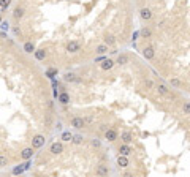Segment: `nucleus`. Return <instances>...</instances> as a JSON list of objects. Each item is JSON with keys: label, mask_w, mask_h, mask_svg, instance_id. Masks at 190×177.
<instances>
[{"label": "nucleus", "mask_w": 190, "mask_h": 177, "mask_svg": "<svg viewBox=\"0 0 190 177\" xmlns=\"http://www.w3.org/2000/svg\"><path fill=\"white\" fill-rule=\"evenodd\" d=\"M105 138L110 141V142H113V141H116L117 139V131L116 130H113V128H110L108 131H105Z\"/></svg>", "instance_id": "39448f33"}, {"label": "nucleus", "mask_w": 190, "mask_h": 177, "mask_svg": "<svg viewBox=\"0 0 190 177\" xmlns=\"http://www.w3.org/2000/svg\"><path fill=\"white\" fill-rule=\"evenodd\" d=\"M108 174H110V169H108V166L106 165H98V168H97V175L98 177H106Z\"/></svg>", "instance_id": "423d86ee"}, {"label": "nucleus", "mask_w": 190, "mask_h": 177, "mask_svg": "<svg viewBox=\"0 0 190 177\" xmlns=\"http://www.w3.org/2000/svg\"><path fill=\"white\" fill-rule=\"evenodd\" d=\"M13 16H15V19H21L24 16V10L22 8H15V11H13Z\"/></svg>", "instance_id": "f3484780"}, {"label": "nucleus", "mask_w": 190, "mask_h": 177, "mask_svg": "<svg viewBox=\"0 0 190 177\" xmlns=\"http://www.w3.org/2000/svg\"><path fill=\"white\" fill-rule=\"evenodd\" d=\"M97 52H98V54H105V52H108V44H100V46L97 48Z\"/></svg>", "instance_id": "4be33fe9"}, {"label": "nucleus", "mask_w": 190, "mask_h": 177, "mask_svg": "<svg viewBox=\"0 0 190 177\" xmlns=\"http://www.w3.org/2000/svg\"><path fill=\"white\" fill-rule=\"evenodd\" d=\"M124 177H132V174H130V172H127V174H125Z\"/></svg>", "instance_id": "2f4dec72"}, {"label": "nucleus", "mask_w": 190, "mask_h": 177, "mask_svg": "<svg viewBox=\"0 0 190 177\" xmlns=\"http://www.w3.org/2000/svg\"><path fill=\"white\" fill-rule=\"evenodd\" d=\"M81 49V44L78 41H70L68 44H67V51L68 52H78Z\"/></svg>", "instance_id": "6e6552de"}, {"label": "nucleus", "mask_w": 190, "mask_h": 177, "mask_svg": "<svg viewBox=\"0 0 190 177\" xmlns=\"http://www.w3.org/2000/svg\"><path fill=\"white\" fill-rule=\"evenodd\" d=\"M54 74H57V70H49V71H48V76H49V78H52Z\"/></svg>", "instance_id": "c85d7f7f"}, {"label": "nucleus", "mask_w": 190, "mask_h": 177, "mask_svg": "<svg viewBox=\"0 0 190 177\" xmlns=\"http://www.w3.org/2000/svg\"><path fill=\"white\" fill-rule=\"evenodd\" d=\"M119 152H120V155H125V157H127V155L132 154V149L128 147V144H124V145L119 147Z\"/></svg>", "instance_id": "f8f14e48"}, {"label": "nucleus", "mask_w": 190, "mask_h": 177, "mask_svg": "<svg viewBox=\"0 0 190 177\" xmlns=\"http://www.w3.org/2000/svg\"><path fill=\"white\" fill-rule=\"evenodd\" d=\"M141 35H143L144 38H149V36H151V30H149V29H143V30H141Z\"/></svg>", "instance_id": "bb28decb"}, {"label": "nucleus", "mask_w": 190, "mask_h": 177, "mask_svg": "<svg viewBox=\"0 0 190 177\" xmlns=\"http://www.w3.org/2000/svg\"><path fill=\"white\" fill-rule=\"evenodd\" d=\"M140 16H141V19L149 21V19L152 18V11L149 10V8H141V10H140Z\"/></svg>", "instance_id": "0eeeda50"}, {"label": "nucleus", "mask_w": 190, "mask_h": 177, "mask_svg": "<svg viewBox=\"0 0 190 177\" xmlns=\"http://www.w3.org/2000/svg\"><path fill=\"white\" fill-rule=\"evenodd\" d=\"M59 101L62 103V104H67L70 101V97H68V93H65V92H62L60 95H59Z\"/></svg>", "instance_id": "2eb2a0df"}, {"label": "nucleus", "mask_w": 190, "mask_h": 177, "mask_svg": "<svg viewBox=\"0 0 190 177\" xmlns=\"http://www.w3.org/2000/svg\"><path fill=\"white\" fill-rule=\"evenodd\" d=\"M117 165H119L120 168H127V166L130 165V161H128V158H127L125 155H119V157H117Z\"/></svg>", "instance_id": "9d476101"}, {"label": "nucleus", "mask_w": 190, "mask_h": 177, "mask_svg": "<svg viewBox=\"0 0 190 177\" xmlns=\"http://www.w3.org/2000/svg\"><path fill=\"white\" fill-rule=\"evenodd\" d=\"M182 112H184V114H187V116L190 114V103H185V104H184V107H182Z\"/></svg>", "instance_id": "393cba45"}, {"label": "nucleus", "mask_w": 190, "mask_h": 177, "mask_svg": "<svg viewBox=\"0 0 190 177\" xmlns=\"http://www.w3.org/2000/svg\"><path fill=\"white\" fill-rule=\"evenodd\" d=\"M11 3V0H2V6H0V10L2 11H5L6 8H8V5Z\"/></svg>", "instance_id": "5701e85b"}, {"label": "nucleus", "mask_w": 190, "mask_h": 177, "mask_svg": "<svg viewBox=\"0 0 190 177\" xmlns=\"http://www.w3.org/2000/svg\"><path fill=\"white\" fill-rule=\"evenodd\" d=\"M158 92H160L162 95H168V89H166L165 86H162V84L158 86Z\"/></svg>", "instance_id": "b1692460"}, {"label": "nucleus", "mask_w": 190, "mask_h": 177, "mask_svg": "<svg viewBox=\"0 0 190 177\" xmlns=\"http://www.w3.org/2000/svg\"><path fill=\"white\" fill-rule=\"evenodd\" d=\"M92 145H93V147H98V145H100V141H98V139H92Z\"/></svg>", "instance_id": "c756f323"}, {"label": "nucleus", "mask_w": 190, "mask_h": 177, "mask_svg": "<svg viewBox=\"0 0 190 177\" xmlns=\"http://www.w3.org/2000/svg\"><path fill=\"white\" fill-rule=\"evenodd\" d=\"M113 66H114V62H113L111 59H106V60H103V63H101V70H111Z\"/></svg>", "instance_id": "ddd939ff"}, {"label": "nucleus", "mask_w": 190, "mask_h": 177, "mask_svg": "<svg viewBox=\"0 0 190 177\" xmlns=\"http://www.w3.org/2000/svg\"><path fill=\"white\" fill-rule=\"evenodd\" d=\"M45 142H46V138H45V136H41V134H37V136H33V138H32V147H35V149L43 147Z\"/></svg>", "instance_id": "f257e3e1"}, {"label": "nucleus", "mask_w": 190, "mask_h": 177, "mask_svg": "<svg viewBox=\"0 0 190 177\" xmlns=\"http://www.w3.org/2000/svg\"><path fill=\"white\" fill-rule=\"evenodd\" d=\"M24 51L25 52H35V46H33V43H30V41H27V43H24Z\"/></svg>", "instance_id": "a211bd4d"}, {"label": "nucleus", "mask_w": 190, "mask_h": 177, "mask_svg": "<svg viewBox=\"0 0 190 177\" xmlns=\"http://www.w3.org/2000/svg\"><path fill=\"white\" fill-rule=\"evenodd\" d=\"M171 86H181V81L179 79H171Z\"/></svg>", "instance_id": "cd10ccee"}, {"label": "nucleus", "mask_w": 190, "mask_h": 177, "mask_svg": "<svg viewBox=\"0 0 190 177\" xmlns=\"http://www.w3.org/2000/svg\"><path fill=\"white\" fill-rule=\"evenodd\" d=\"M0 161H2V166H5V165H6V160H5V157L0 158Z\"/></svg>", "instance_id": "7c9ffc66"}, {"label": "nucleus", "mask_w": 190, "mask_h": 177, "mask_svg": "<svg viewBox=\"0 0 190 177\" xmlns=\"http://www.w3.org/2000/svg\"><path fill=\"white\" fill-rule=\"evenodd\" d=\"M114 43H116L114 36H111V35H106V36H105V44L110 46V44H114Z\"/></svg>", "instance_id": "aec40b11"}, {"label": "nucleus", "mask_w": 190, "mask_h": 177, "mask_svg": "<svg viewBox=\"0 0 190 177\" xmlns=\"http://www.w3.org/2000/svg\"><path fill=\"white\" fill-rule=\"evenodd\" d=\"M62 152H63V145H62V142H54V144L51 145V154L59 155V154H62Z\"/></svg>", "instance_id": "20e7f679"}, {"label": "nucleus", "mask_w": 190, "mask_h": 177, "mask_svg": "<svg viewBox=\"0 0 190 177\" xmlns=\"http://www.w3.org/2000/svg\"><path fill=\"white\" fill-rule=\"evenodd\" d=\"M21 157H22V160H30V158L33 157V150H32V147H25L24 150L21 152Z\"/></svg>", "instance_id": "1a4fd4ad"}, {"label": "nucleus", "mask_w": 190, "mask_h": 177, "mask_svg": "<svg viewBox=\"0 0 190 177\" xmlns=\"http://www.w3.org/2000/svg\"><path fill=\"white\" fill-rule=\"evenodd\" d=\"M45 57H46V51L45 49H37L35 51V59L37 60H45Z\"/></svg>", "instance_id": "4468645a"}, {"label": "nucleus", "mask_w": 190, "mask_h": 177, "mask_svg": "<svg viewBox=\"0 0 190 177\" xmlns=\"http://www.w3.org/2000/svg\"><path fill=\"white\" fill-rule=\"evenodd\" d=\"M143 56H144L147 60L154 59V56H155V51H154V48H152V46H147V48H144V49H143Z\"/></svg>", "instance_id": "7ed1b4c3"}, {"label": "nucleus", "mask_w": 190, "mask_h": 177, "mask_svg": "<svg viewBox=\"0 0 190 177\" xmlns=\"http://www.w3.org/2000/svg\"><path fill=\"white\" fill-rule=\"evenodd\" d=\"M120 139L124 141V144H130V142L133 141V136H132L130 131H124V133L120 134Z\"/></svg>", "instance_id": "9b49d317"}, {"label": "nucleus", "mask_w": 190, "mask_h": 177, "mask_svg": "<svg viewBox=\"0 0 190 177\" xmlns=\"http://www.w3.org/2000/svg\"><path fill=\"white\" fill-rule=\"evenodd\" d=\"M73 142H75V144H81V142H83V136H81V134H76L75 138H73Z\"/></svg>", "instance_id": "a878e982"}, {"label": "nucleus", "mask_w": 190, "mask_h": 177, "mask_svg": "<svg viewBox=\"0 0 190 177\" xmlns=\"http://www.w3.org/2000/svg\"><path fill=\"white\" fill-rule=\"evenodd\" d=\"M127 62H128V57L125 56V54H120V56L117 57V63L119 65H125Z\"/></svg>", "instance_id": "6ab92c4d"}, {"label": "nucleus", "mask_w": 190, "mask_h": 177, "mask_svg": "<svg viewBox=\"0 0 190 177\" xmlns=\"http://www.w3.org/2000/svg\"><path fill=\"white\" fill-rule=\"evenodd\" d=\"M63 79H65V81H79V79H78V78H76L73 73H67V74L63 76Z\"/></svg>", "instance_id": "412c9836"}, {"label": "nucleus", "mask_w": 190, "mask_h": 177, "mask_svg": "<svg viewBox=\"0 0 190 177\" xmlns=\"http://www.w3.org/2000/svg\"><path fill=\"white\" fill-rule=\"evenodd\" d=\"M86 125V119H83V117H73L71 119V127L73 128H83Z\"/></svg>", "instance_id": "f03ea898"}, {"label": "nucleus", "mask_w": 190, "mask_h": 177, "mask_svg": "<svg viewBox=\"0 0 190 177\" xmlns=\"http://www.w3.org/2000/svg\"><path fill=\"white\" fill-rule=\"evenodd\" d=\"M73 138H75V136H73L70 131H63V133H62V136H60V139H62V141H73Z\"/></svg>", "instance_id": "dca6fc26"}]
</instances>
